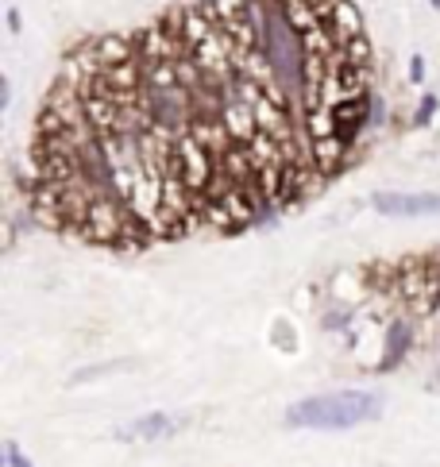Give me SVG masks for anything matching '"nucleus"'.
Segmentation results:
<instances>
[{
    "mask_svg": "<svg viewBox=\"0 0 440 467\" xmlns=\"http://www.w3.org/2000/svg\"><path fill=\"white\" fill-rule=\"evenodd\" d=\"M4 452H8V467H31V463L24 460V456H19V448H16V444H12V440H8V444H4Z\"/></svg>",
    "mask_w": 440,
    "mask_h": 467,
    "instance_id": "5",
    "label": "nucleus"
},
{
    "mask_svg": "<svg viewBox=\"0 0 440 467\" xmlns=\"http://www.w3.org/2000/svg\"><path fill=\"white\" fill-rule=\"evenodd\" d=\"M374 209L386 217H428L440 212V194H379Z\"/></svg>",
    "mask_w": 440,
    "mask_h": 467,
    "instance_id": "3",
    "label": "nucleus"
},
{
    "mask_svg": "<svg viewBox=\"0 0 440 467\" xmlns=\"http://www.w3.org/2000/svg\"><path fill=\"white\" fill-rule=\"evenodd\" d=\"M382 410V398L379 394H367V390H340V394H317V398H305L297 406H289L286 421L294 429H351L359 421H371L379 417Z\"/></svg>",
    "mask_w": 440,
    "mask_h": 467,
    "instance_id": "2",
    "label": "nucleus"
},
{
    "mask_svg": "<svg viewBox=\"0 0 440 467\" xmlns=\"http://www.w3.org/2000/svg\"><path fill=\"white\" fill-rule=\"evenodd\" d=\"M174 429H178L174 417H166V413H151V417H139L135 425H127L120 437L124 440H155V437H170Z\"/></svg>",
    "mask_w": 440,
    "mask_h": 467,
    "instance_id": "4",
    "label": "nucleus"
},
{
    "mask_svg": "<svg viewBox=\"0 0 440 467\" xmlns=\"http://www.w3.org/2000/svg\"><path fill=\"white\" fill-rule=\"evenodd\" d=\"M371 78L348 0L174 4L62 66L31 140V201L104 248L243 228L344 166Z\"/></svg>",
    "mask_w": 440,
    "mask_h": 467,
    "instance_id": "1",
    "label": "nucleus"
}]
</instances>
